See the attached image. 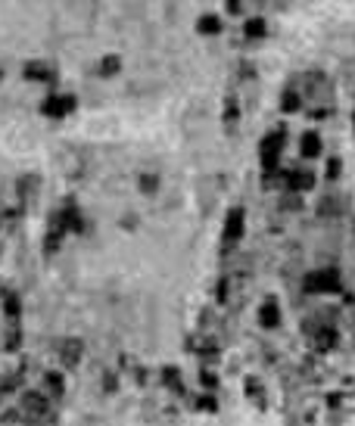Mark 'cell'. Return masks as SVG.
Returning <instances> with one entry per match:
<instances>
[{"label":"cell","instance_id":"cell-1","mask_svg":"<svg viewBox=\"0 0 355 426\" xmlns=\"http://www.w3.org/2000/svg\"><path fill=\"white\" fill-rule=\"evenodd\" d=\"M306 289L309 293H336L340 289V277H336V271H318V274L306 277Z\"/></svg>","mask_w":355,"mask_h":426},{"label":"cell","instance_id":"cell-2","mask_svg":"<svg viewBox=\"0 0 355 426\" xmlns=\"http://www.w3.org/2000/svg\"><path fill=\"white\" fill-rule=\"evenodd\" d=\"M243 234V212L237 209V212H231V218H227V227H224V236L227 240H237V236Z\"/></svg>","mask_w":355,"mask_h":426},{"label":"cell","instance_id":"cell-3","mask_svg":"<svg viewBox=\"0 0 355 426\" xmlns=\"http://www.w3.org/2000/svg\"><path fill=\"white\" fill-rule=\"evenodd\" d=\"M302 156H318V152H321V137H318V134H306V137H302Z\"/></svg>","mask_w":355,"mask_h":426},{"label":"cell","instance_id":"cell-4","mask_svg":"<svg viewBox=\"0 0 355 426\" xmlns=\"http://www.w3.org/2000/svg\"><path fill=\"white\" fill-rule=\"evenodd\" d=\"M277 320H281V311H277V305H274V302H265V305H262V323H265V327H274Z\"/></svg>","mask_w":355,"mask_h":426},{"label":"cell","instance_id":"cell-5","mask_svg":"<svg viewBox=\"0 0 355 426\" xmlns=\"http://www.w3.org/2000/svg\"><path fill=\"white\" fill-rule=\"evenodd\" d=\"M284 109H287V112H296V109H302V97H299V93H293V90H287Z\"/></svg>","mask_w":355,"mask_h":426},{"label":"cell","instance_id":"cell-6","mask_svg":"<svg viewBox=\"0 0 355 426\" xmlns=\"http://www.w3.org/2000/svg\"><path fill=\"white\" fill-rule=\"evenodd\" d=\"M246 35H249V38L265 35V22H262V19H249V22H246Z\"/></svg>","mask_w":355,"mask_h":426},{"label":"cell","instance_id":"cell-7","mask_svg":"<svg viewBox=\"0 0 355 426\" xmlns=\"http://www.w3.org/2000/svg\"><path fill=\"white\" fill-rule=\"evenodd\" d=\"M218 28H222V22H218L215 16H206V19L200 22V31H209V35H215Z\"/></svg>","mask_w":355,"mask_h":426},{"label":"cell","instance_id":"cell-8","mask_svg":"<svg viewBox=\"0 0 355 426\" xmlns=\"http://www.w3.org/2000/svg\"><path fill=\"white\" fill-rule=\"evenodd\" d=\"M118 69V59L115 56H109V59H103V63H100V72H106V75H112Z\"/></svg>","mask_w":355,"mask_h":426},{"label":"cell","instance_id":"cell-9","mask_svg":"<svg viewBox=\"0 0 355 426\" xmlns=\"http://www.w3.org/2000/svg\"><path fill=\"white\" fill-rule=\"evenodd\" d=\"M340 174V159H331V165H327V177H336Z\"/></svg>","mask_w":355,"mask_h":426},{"label":"cell","instance_id":"cell-10","mask_svg":"<svg viewBox=\"0 0 355 426\" xmlns=\"http://www.w3.org/2000/svg\"><path fill=\"white\" fill-rule=\"evenodd\" d=\"M352 125H355V115H352Z\"/></svg>","mask_w":355,"mask_h":426}]
</instances>
